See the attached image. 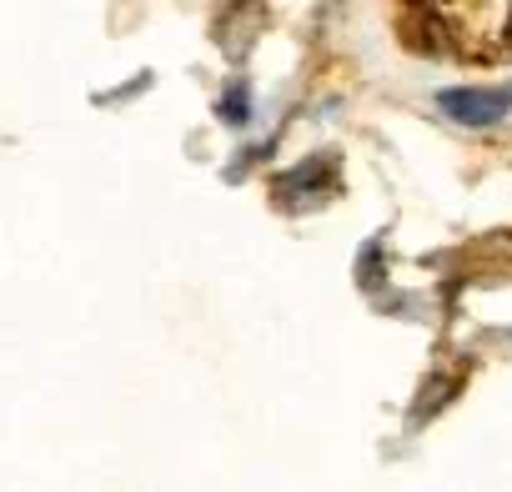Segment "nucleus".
Returning a JSON list of instances; mask_svg holds the SVG:
<instances>
[{
    "mask_svg": "<svg viewBox=\"0 0 512 492\" xmlns=\"http://www.w3.org/2000/svg\"><path fill=\"white\" fill-rule=\"evenodd\" d=\"M507 31H512V26H507Z\"/></svg>",
    "mask_w": 512,
    "mask_h": 492,
    "instance_id": "2",
    "label": "nucleus"
},
{
    "mask_svg": "<svg viewBox=\"0 0 512 492\" xmlns=\"http://www.w3.org/2000/svg\"><path fill=\"white\" fill-rule=\"evenodd\" d=\"M437 106L462 121V126H497L507 111H512V86H497V91H477V86H457V91H442Z\"/></svg>",
    "mask_w": 512,
    "mask_h": 492,
    "instance_id": "1",
    "label": "nucleus"
}]
</instances>
